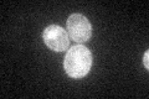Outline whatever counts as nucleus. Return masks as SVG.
I'll use <instances>...</instances> for the list:
<instances>
[{
  "instance_id": "1",
  "label": "nucleus",
  "mask_w": 149,
  "mask_h": 99,
  "mask_svg": "<svg viewBox=\"0 0 149 99\" xmlns=\"http://www.w3.org/2000/svg\"><path fill=\"white\" fill-rule=\"evenodd\" d=\"M93 63L92 52L86 46L78 44L67 51L63 60V68L68 77L81 79L87 76Z\"/></svg>"
},
{
  "instance_id": "2",
  "label": "nucleus",
  "mask_w": 149,
  "mask_h": 99,
  "mask_svg": "<svg viewBox=\"0 0 149 99\" xmlns=\"http://www.w3.org/2000/svg\"><path fill=\"white\" fill-rule=\"evenodd\" d=\"M66 31L70 40L77 44L90 41L92 37V25L90 20L82 14H72L66 22Z\"/></svg>"
},
{
  "instance_id": "3",
  "label": "nucleus",
  "mask_w": 149,
  "mask_h": 99,
  "mask_svg": "<svg viewBox=\"0 0 149 99\" xmlns=\"http://www.w3.org/2000/svg\"><path fill=\"white\" fill-rule=\"evenodd\" d=\"M42 41L51 51L63 52L70 46L67 31L58 25H50L42 31Z\"/></svg>"
},
{
  "instance_id": "4",
  "label": "nucleus",
  "mask_w": 149,
  "mask_h": 99,
  "mask_svg": "<svg viewBox=\"0 0 149 99\" xmlns=\"http://www.w3.org/2000/svg\"><path fill=\"white\" fill-rule=\"evenodd\" d=\"M148 57H149V51H147V52L144 53V56H143V64H144V67H146L147 69L149 68V63H148Z\"/></svg>"
}]
</instances>
